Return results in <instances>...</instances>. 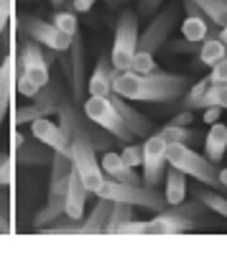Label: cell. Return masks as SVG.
<instances>
[{
  "instance_id": "74e56055",
  "label": "cell",
  "mask_w": 227,
  "mask_h": 255,
  "mask_svg": "<svg viewBox=\"0 0 227 255\" xmlns=\"http://www.w3.org/2000/svg\"><path fill=\"white\" fill-rule=\"evenodd\" d=\"M117 232L122 235H140V232H148V222H135V220H128L117 227Z\"/></svg>"
},
{
  "instance_id": "8992f818",
  "label": "cell",
  "mask_w": 227,
  "mask_h": 255,
  "mask_svg": "<svg viewBox=\"0 0 227 255\" xmlns=\"http://www.w3.org/2000/svg\"><path fill=\"white\" fill-rule=\"evenodd\" d=\"M49 64H51L49 51L41 49L38 41L26 38L23 44H20V56L15 59V74L28 77L36 87L41 90V87H44V84L51 79V77H49Z\"/></svg>"
},
{
  "instance_id": "ee69618b",
  "label": "cell",
  "mask_w": 227,
  "mask_h": 255,
  "mask_svg": "<svg viewBox=\"0 0 227 255\" xmlns=\"http://www.w3.org/2000/svg\"><path fill=\"white\" fill-rule=\"evenodd\" d=\"M171 123H174V125H192V110H184V113H179Z\"/></svg>"
},
{
  "instance_id": "f546056e",
  "label": "cell",
  "mask_w": 227,
  "mask_h": 255,
  "mask_svg": "<svg viewBox=\"0 0 227 255\" xmlns=\"http://www.w3.org/2000/svg\"><path fill=\"white\" fill-rule=\"evenodd\" d=\"M210 105H220L222 110H227V82L225 84H210V90L204 92L199 108H210Z\"/></svg>"
},
{
  "instance_id": "4316f807",
  "label": "cell",
  "mask_w": 227,
  "mask_h": 255,
  "mask_svg": "<svg viewBox=\"0 0 227 255\" xmlns=\"http://www.w3.org/2000/svg\"><path fill=\"white\" fill-rule=\"evenodd\" d=\"M158 135L166 143H192V140H197V133L189 130V125H174V123H169L166 128H161Z\"/></svg>"
},
{
  "instance_id": "7a4b0ae2",
  "label": "cell",
  "mask_w": 227,
  "mask_h": 255,
  "mask_svg": "<svg viewBox=\"0 0 227 255\" xmlns=\"http://www.w3.org/2000/svg\"><path fill=\"white\" fill-rule=\"evenodd\" d=\"M166 161H169V166H176L179 171L197 179L199 184H207L210 189H225L220 181L217 166L210 158L194 153L187 143H169L166 145Z\"/></svg>"
},
{
  "instance_id": "52a82bcc",
  "label": "cell",
  "mask_w": 227,
  "mask_h": 255,
  "mask_svg": "<svg viewBox=\"0 0 227 255\" xmlns=\"http://www.w3.org/2000/svg\"><path fill=\"white\" fill-rule=\"evenodd\" d=\"M20 26H23V31L33 38V41H38L44 49H54V51H67L69 46H72V38L74 36H69V33H64L61 31L54 20L49 23V20H44V18H36V15H23L20 18Z\"/></svg>"
},
{
  "instance_id": "ba28073f",
  "label": "cell",
  "mask_w": 227,
  "mask_h": 255,
  "mask_svg": "<svg viewBox=\"0 0 227 255\" xmlns=\"http://www.w3.org/2000/svg\"><path fill=\"white\" fill-rule=\"evenodd\" d=\"M176 15H179V8L171 5L166 8L163 13H158L151 23L146 26V31L138 33V49L135 51H146V54H156L163 44H166V38L176 23Z\"/></svg>"
},
{
  "instance_id": "44dd1931",
  "label": "cell",
  "mask_w": 227,
  "mask_h": 255,
  "mask_svg": "<svg viewBox=\"0 0 227 255\" xmlns=\"http://www.w3.org/2000/svg\"><path fill=\"white\" fill-rule=\"evenodd\" d=\"M113 204H115L113 199L97 197L95 209L90 212L87 217H82V232H105V225H108V217H110Z\"/></svg>"
},
{
  "instance_id": "277c9868",
  "label": "cell",
  "mask_w": 227,
  "mask_h": 255,
  "mask_svg": "<svg viewBox=\"0 0 227 255\" xmlns=\"http://www.w3.org/2000/svg\"><path fill=\"white\" fill-rule=\"evenodd\" d=\"M135 49H138V13L122 10L117 18L115 44H113V54H110L115 72H130Z\"/></svg>"
},
{
  "instance_id": "6da1fadb",
  "label": "cell",
  "mask_w": 227,
  "mask_h": 255,
  "mask_svg": "<svg viewBox=\"0 0 227 255\" xmlns=\"http://www.w3.org/2000/svg\"><path fill=\"white\" fill-rule=\"evenodd\" d=\"M187 90V77L169 74V72H115L113 77V92H117L125 100H140V102H171Z\"/></svg>"
},
{
  "instance_id": "681fc988",
  "label": "cell",
  "mask_w": 227,
  "mask_h": 255,
  "mask_svg": "<svg viewBox=\"0 0 227 255\" xmlns=\"http://www.w3.org/2000/svg\"><path fill=\"white\" fill-rule=\"evenodd\" d=\"M108 3H113V5H117V3H120V0H108Z\"/></svg>"
},
{
  "instance_id": "8fae6325",
  "label": "cell",
  "mask_w": 227,
  "mask_h": 255,
  "mask_svg": "<svg viewBox=\"0 0 227 255\" xmlns=\"http://www.w3.org/2000/svg\"><path fill=\"white\" fill-rule=\"evenodd\" d=\"M179 209H171V212H163V215L153 217L148 222V232L153 235H179V232H192L194 230V212L197 207L189 204V207H181L176 204Z\"/></svg>"
},
{
  "instance_id": "9c48e42d",
  "label": "cell",
  "mask_w": 227,
  "mask_h": 255,
  "mask_svg": "<svg viewBox=\"0 0 227 255\" xmlns=\"http://www.w3.org/2000/svg\"><path fill=\"white\" fill-rule=\"evenodd\" d=\"M166 140H163L161 135H151L146 140V145H143V184L156 189L163 179V174H166Z\"/></svg>"
},
{
  "instance_id": "2e32d148",
  "label": "cell",
  "mask_w": 227,
  "mask_h": 255,
  "mask_svg": "<svg viewBox=\"0 0 227 255\" xmlns=\"http://www.w3.org/2000/svg\"><path fill=\"white\" fill-rule=\"evenodd\" d=\"M102 174L105 179H115V181H125V184H143V179L133 171L130 166H125V161L120 158V153H113V151H105L102 153Z\"/></svg>"
},
{
  "instance_id": "603a6c76",
  "label": "cell",
  "mask_w": 227,
  "mask_h": 255,
  "mask_svg": "<svg viewBox=\"0 0 227 255\" xmlns=\"http://www.w3.org/2000/svg\"><path fill=\"white\" fill-rule=\"evenodd\" d=\"M64 207H67V194H56V197L49 194L44 209H38V215L33 217V225L36 227H46L49 222H54V220H59L61 215H64Z\"/></svg>"
},
{
  "instance_id": "8d00e7d4",
  "label": "cell",
  "mask_w": 227,
  "mask_h": 255,
  "mask_svg": "<svg viewBox=\"0 0 227 255\" xmlns=\"http://www.w3.org/2000/svg\"><path fill=\"white\" fill-rule=\"evenodd\" d=\"M210 82H212V84H225V82H227V56L220 59L217 64H212Z\"/></svg>"
},
{
  "instance_id": "484cf974",
  "label": "cell",
  "mask_w": 227,
  "mask_h": 255,
  "mask_svg": "<svg viewBox=\"0 0 227 255\" xmlns=\"http://www.w3.org/2000/svg\"><path fill=\"white\" fill-rule=\"evenodd\" d=\"M215 26H227V0H194Z\"/></svg>"
},
{
  "instance_id": "d6a6232c",
  "label": "cell",
  "mask_w": 227,
  "mask_h": 255,
  "mask_svg": "<svg viewBox=\"0 0 227 255\" xmlns=\"http://www.w3.org/2000/svg\"><path fill=\"white\" fill-rule=\"evenodd\" d=\"M15 166H18V163H15V156H10V153L0 161V186L8 189V186L13 184V179H15Z\"/></svg>"
},
{
  "instance_id": "7bdbcfd3",
  "label": "cell",
  "mask_w": 227,
  "mask_h": 255,
  "mask_svg": "<svg viewBox=\"0 0 227 255\" xmlns=\"http://www.w3.org/2000/svg\"><path fill=\"white\" fill-rule=\"evenodd\" d=\"M95 3L97 0H74V13H87V10H92Z\"/></svg>"
},
{
  "instance_id": "3957f363",
  "label": "cell",
  "mask_w": 227,
  "mask_h": 255,
  "mask_svg": "<svg viewBox=\"0 0 227 255\" xmlns=\"http://www.w3.org/2000/svg\"><path fill=\"white\" fill-rule=\"evenodd\" d=\"M95 194L105 197V199H113V202H125V204H133V207L156 209V212L166 209V199L158 197L151 186H143V184H125V181L105 179Z\"/></svg>"
},
{
  "instance_id": "e0dca14e",
  "label": "cell",
  "mask_w": 227,
  "mask_h": 255,
  "mask_svg": "<svg viewBox=\"0 0 227 255\" xmlns=\"http://www.w3.org/2000/svg\"><path fill=\"white\" fill-rule=\"evenodd\" d=\"M113 77H115V67L108 56H100L97 67L92 72V77L87 79V92L95 97H108L113 92Z\"/></svg>"
},
{
  "instance_id": "9a60e30c",
  "label": "cell",
  "mask_w": 227,
  "mask_h": 255,
  "mask_svg": "<svg viewBox=\"0 0 227 255\" xmlns=\"http://www.w3.org/2000/svg\"><path fill=\"white\" fill-rule=\"evenodd\" d=\"M74 171V163L67 153H59L54 151L51 156V179H49V194H67V186H69V176Z\"/></svg>"
},
{
  "instance_id": "7dc6e473",
  "label": "cell",
  "mask_w": 227,
  "mask_h": 255,
  "mask_svg": "<svg viewBox=\"0 0 227 255\" xmlns=\"http://www.w3.org/2000/svg\"><path fill=\"white\" fill-rule=\"evenodd\" d=\"M220 181H222V186L227 189V168H220Z\"/></svg>"
},
{
  "instance_id": "1f68e13d",
  "label": "cell",
  "mask_w": 227,
  "mask_h": 255,
  "mask_svg": "<svg viewBox=\"0 0 227 255\" xmlns=\"http://www.w3.org/2000/svg\"><path fill=\"white\" fill-rule=\"evenodd\" d=\"M130 72H138V74H151V72H156L153 54L135 51V54H133V64H130Z\"/></svg>"
},
{
  "instance_id": "ffe728a7",
  "label": "cell",
  "mask_w": 227,
  "mask_h": 255,
  "mask_svg": "<svg viewBox=\"0 0 227 255\" xmlns=\"http://www.w3.org/2000/svg\"><path fill=\"white\" fill-rule=\"evenodd\" d=\"M187 191H189V186H187V174L179 171L176 166H171L169 171H166V194H163L166 204H171V207L181 204L184 199H187Z\"/></svg>"
},
{
  "instance_id": "f6af8a7d",
  "label": "cell",
  "mask_w": 227,
  "mask_h": 255,
  "mask_svg": "<svg viewBox=\"0 0 227 255\" xmlns=\"http://www.w3.org/2000/svg\"><path fill=\"white\" fill-rule=\"evenodd\" d=\"M0 232H13V225L5 220V212L0 209Z\"/></svg>"
},
{
  "instance_id": "7402d4cb",
  "label": "cell",
  "mask_w": 227,
  "mask_h": 255,
  "mask_svg": "<svg viewBox=\"0 0 227 255\" xmlns=\"http://www.w3.org/2000/svg\"><path fill=\"white\" fill-rule=\"evenodd\" d=\"M204 151L212 163H220L225 151H227V125H222L220 120L212 123L210 133H207V143H204Z\"/></svg>"
},
{
  "instance_id": "c3c4849f",
  "label": "cell",
  "mask_w": 227,
  "mask_h": 255,
  "mask_svg": "<svg viewBox=\"0 0 227 255\" xmlns=\"http://www.w3.org/2000/svg\"><path fill=\"white\" fill-rule=\"evenodd\" d=\"M51 5H56V8H61V5H64V0H51Z\"/></svg>"
},
{
  "instance_id": "4dcf8cb0",
  "label": "cell",
  "mask_w": 227,
  "mask_h": 255,
  "mask_svg": "<svg viewBox=\"0 0 227 255\" xmlns=\"http://www.w3.org/2000/svg\"><path fill=\"white\" fill-rule=\"evenodd\" d=\"M210 84H212V82H210V77L199 79V82L194 84V87L189 90V95L184 97L181 108H184V110H194V108H199V105H202V97H204V92L210 90Z\"/></svg>"
},
{
  "instance_id": "60d3db41",
  "label": "cell",
  "mask_w": 227,
  "mask_h": 255,
  "mask_svg": "<svg viewBox=\"0 0 227 255\" xmlns=\"http://www.w3.org/2000/svg\"><path fill=\"white\" fill-rule=\"evenodd\" d=\"M220 115H222V108H220V105H210V108H204V115H202V118H204V123L212 125V123L220 120Z\"/></svg>"
},
{
  "instance_id": "b9f144b4",
  "label": "cell",
  "mask_w": 227,
  "mask_h": 255,
  "mask_svg": "<svg viewBox=\"0 0 227 255\" xmlns=\"http://www.w3.org/2000/svg\"><path fill=\"white\" fill-rule=\"evenodd\" d=\"M169 49L179 54V51H194L197 46H194V41H187V38H184V41H179V44H171Z\"/></svg>"
},
{
  "instance_id": "bcb514c9",
  "label": "cell",
  "mask_w": 227,
  "mask_h": 255,
  "mask_svg": "<svg viewBox=\"0 0 227 255\" xmlns=\"http://www.w3.org/2000/svg\"><path fill=\"white\" fill-rule=\"evenodd\" d=\"M217 38H220V41H222V44L227 46V26H222V28L217 31Z\"/></svg>"
},
{
  "instance_id": "f1b7e54d",
  "label": "cell",
  "mask_w": 227,
  "mask_h": 255,
  "mask_svg": "<svg viewBox=\"0 0 227 255\" xmlns=\"http://www.w3.org/2000/svg\"><path fill=\"white\" fill-rule=\"evenodd\" d=\"M36 118H49L44 108H38V105H28V108H15L13 110V128H20V125H26V123H33Z\"/></svg>"
},
{
  "instance_id": "7c38bea8",
  "label": "cell",
  "mask_w": 227,
  "mask_h": 255,
  "mask_svg": "<svg viewBox=\"0 0 227 255\" xmlns=\"http://www.w3.org/2000/svg\"><path fill=\"white\" fill-rule=\"evenodd\" d=\"M31 133L36 140L46 143L51 151H59V153H67L72 158V148H69V133L61 128V123H54L49 118H36L31 123Z\"/></svg>"
},
{
  "instance_id": "83f0119b",
  "label": "cell",
  "mask_w": 227,
  "mask_h": 255,
  "mask_svg": "<svg viewBox=\"0 0 227 255\" xmlns=\"http://www.w3.org/2000/svg\"><path fill=\"white\" fill-rule=\"evenodd\" d=\"M133 204H125V202H115L113 209H110V217H108V225H105V232H117V227L122 222L133 220Z\"/></svg>"
},
{
  "instance_id": "d590c367",
  "label": "cell",
  "mask_w": 227,
  "mask_h": 255,
  "mask_svg": "<svg viewBox=\"0 0 227 255\" xmlns=\"http://www.w3.org/2000/svg\"><path fill=\"white\" fill-rule=\"evenodd\" d=\"M15 92H20L23 97H36V92H38V87L28 79V77H23V74H15Z\"/></svg>"
},
{
  "instance_id": "4fadbf2b",
  "label": "cell",
  "mask_w": 227,
  "mask_h": 255,
  "mask_svg": "<svg viewBox=\"0 0 227 255\" xmlns=\"http://www.w3.org/2000/svg\"><path fill=\"white\" fill-rule=\"evenodd\" d=\"M108 100L117 108V113L122 115V120H125V125L133 130V135H135V138H146V135H151L153 123H151L146 115H140L135 108H130L125 97H120L117 92H110V95H108Z\"/></svg>"
},
{
  "instance_id": "d6986e66",
  "label": "cell",
  "mask_w": 227,
  "mask_h": 255,
  "mask_svg": "<svg viewBox=\"0 0 227 255\" xmlns=\"http://www.w3.org/2000/svg\"><path fill=\"white\" fill-rule=\"evenodd\" d=\"M87 197H90L87 186L82 184V179H79L77 171H72L69 186H67V207H64V215L72 217V220H82V217H85V202H87Z\"/></svg>"
},
{
  "instance_id": "5b68a950",
  "label": "cell",
  "mask_w": 227,
  "mask_h": 255,
  "mask_svg": "<svg viewBox=\"0 0 227 255\" xmlns=\"http://www.w3.org/2000/svg\"><path fill=\"white\" fill-rule=\"evenodd\" d=\"M82 108H85V115H87L92 123L102 125L105 130H110L117 140L130 143V140L135 138L133 130L125 125V120H122V115L117 113V108H115L108 97H95V95H90V100L82 105Z\"/></svg>"
},
{
  "instance_id": "ac0fdd59",
  "label": "cell",
  "mask_w": 227,
  "mask_h": 255,
  "mask_svg": "<svg viewBox=\"0 0 227 255\" xmlns=\"http://www.w3.org/2000/svg\"><path fill=\"white\" fill-rule=\"evenodd\" d=\"M10 156H15V163H20V166H44V163H51L54 151L41 140H36V143L23 140Z\"/></svg>"
},
{
  "instance_id": "836d02e7",
  "label": "cell",
  "mask_w": 227,
  "mask_h": 255,
  "mask_svg": "<svg viewBox=\"0 0 227 255\" xmlns=\"http://www.w3.org/2000/svg\"><path fill=\"white\" fill-rule=\"evenodd\" d=\"M54 23L64 31V33H69V36H74L79 28H77V18H74V13H67V10H56V15H54Z\"/></svg>"
},
{
  "instance_id": "d4e9b609",
  "label": "cell",
  "mask_w": 227,
  "mask_h": 255,
  "mask_svg": "<svg viewBox=\"0 0 227 255\" xmlns=\"http://www.w3.org/2000/svg\"><path fill=\"white\" fill-rule=\"evenodd\" d=\"M227 56V46L222 44V41L217 36H207L202 41V46H199V61L202 64H207V67H212V64H217L220 59Z\"/></svg>"
},
{
  "instance_id": "ab89813d",
  "label": "cell",
  "mask_w": 227,
  "mask_h": 255,
  "mask_svg": "<svg viewBox=\"0 0 227 255\" xmlns=\"http://www.w3.org/2000/svg\"><path fill=\"white\" fill-rule=\"evenodd\" d=\"M163 0H138V15H153Z\"/></svg>"
},
{
  "instance_id": "f35d334b",
  "label": "cell",
  "mask_w": 227,
  "mask_h": 255,
  "mask_svg": "<svg viewBox=\"0 0 227 255\" xmlns=\"http://www.w3.org/2000/svg\"><path fill=\"white\" fill-rule=\"evenodd\" d=\"M10 15H13V0H0V36H3Z\"/></svg>"
},
{
  "instance_id": "30bf717a",
  "label": "cell",
  "mask_w": 227,
  "mask_h": 255,
  "mask_svg": "<svg viewBox=\"0 0 227 255\" xmlns=\"http://www.w3.org/2000/svg\"><path fill=\"white\" fill-rule=\"evenodd\" d=\"M61 64H64V77L72 82V95L77 102H82L85 97V38L79 36V31L72 38V46L64 51L61 56Z\"/></svg>"
},
{
  "instance_id": "e575fe53",
  "label": "cell",
  "mask_w": 227,
  "mask_h": 255,
  "mask_svg": "<svg viewBox=\"0 0 227 255\" xmlns=\"http://www.w3.org/2000/svg\"><path fill=\"white\" fill-rule=\"evenodd\" d=\"M120 158L125 161V166H130V168H135V166H140V161H143V145H125L122 148V153H120Z\"/></svg>"
},
{
  "instance_id": "cb8c5ba5",
  "label": "cell",
  "mask_w": 227,
  "mask_h": 255,
  "mask_svg": "<svg viewBox=\"0 0 227 255\" xmlns=\"http://www.w3.org/2000/svg\"><path fill=\"white\" fill-rule=\"evenodd\" d=\"M189 191L199 199V204H204L207 209L217 212V215L227 217V199L220 194V191H210V189H204V186H189Z\"/></svg>"
},
{
  "instance_id": "5bb4252c",
  "label": "cell",
  "mask_w": 227,
  "mask_h": 255,
  "mask_svg": "<svg viewBox=\"0 0 227 255\" xmlns=\"http://www.w3.org/2000/svg\"><path fill=\"white\" fill-rule=\"evenodd\" d=\"M13 90H15V54L10 51L0 64V130H3V120L10 110Z\"/></svg>"
}]
</instances>
